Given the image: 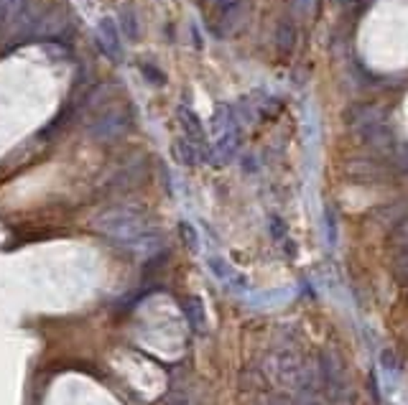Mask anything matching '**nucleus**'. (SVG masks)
I'll return each mask as SVG.
<instances>
[{"label": "nucleus", "instance_id": "obj_1", "mask_svg": "<svg viewBox=\"0 0 408 405\" xmlns=\"http://www.w3.org/2000/svg\"><path fill=\"white\" fill-rule=\"evenodd\" d=\"M94 36H97V44H100V51L110 62H120L123 54H126V46H123V33H120L118 24L112 16H105L97 21V28H94Z\"/></svg>", "mask_w": 408, "mask_h": 405}, {"label": "nucleus", "instance_id": "obj_2", "mask_svg": "<svg viewBox=\"0 0 408 405\" xmlns=\"http://www.w3.org/2000/svg\"><path fill=\"white\" fill-rule=\"evenodd\" d=\"M115 24H118V28H120V33H123V39H128V41H135L138 39V16H135V10L133 8H123L115 16Z\"/></svg>", "mask_w": 408, "mask_h": 405}, {"label": "nucleus", "instance_id": "obj_3", "mask_svg": "<svg viewBox=\"0 0 408 405\" xmlns=\"http://www.w3.org/2000/svg\"><path fill=\"white\" fill-rule=\"evenodd\" d=\"M138 71L143 74V79L148 82L151 87H158V85H166V74L161 69H158L156 64L151 62H141L138 64Z\"/></svg>", "mask_w": 408, "mask_h": 405}, {"label": "nucleus", "instance_id": "obj_4", "mask_svg": "<svg viewBox=\"0 0 408 405\" xmlns=\"http://www.w3.org/2000/svg\"><path fill=\"white\" fill-rule=\"evenodd\" d=\"M380 365H383L388 372H396V370H398V359H396V352H391V350H383V352H380Z\"/></svg>", "mask_w": 408, "mask_h": 405}, {"label": "nucleus", "instance_id": "obj_5", "mask_svg": "<svg viewBox=\"0 0 408 405\" xmlns=\"http://www.w3.org/2000/svg\"><path fill=\"white\" fill-rule=\"evenodd\" d=\"M306 405H322V403H316V400H309V403H306Z\"/></svg>", "mask_w": 408, "mask_h": 405}]
</instances>
